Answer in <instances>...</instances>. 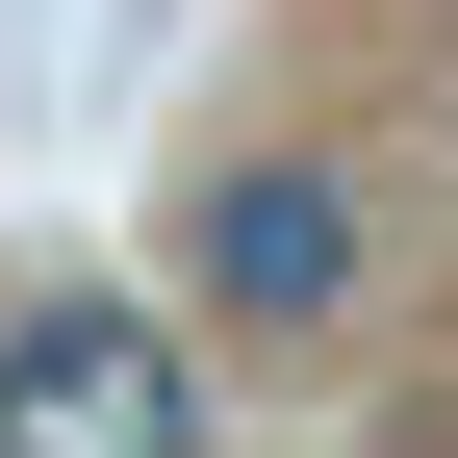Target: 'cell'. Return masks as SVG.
<instances>
[{"label": "cell", "mask_w": 458, "mask_h": 458, "mask_svg": "<svg viewBox=\"0 0 458 458\" xmlns=\"http://www.w3.org/2000/svg\"><path fill=\"white\" fill-rule=\"evenodd\" d=\"M179 306L204 331H357L382 306V204L331 153H204L179 179Z\"/></svg>", "instance_id": "obj_1"}, {"label": "cell", "mask_w": 458, "mask_h": 458, "mask_svg": "<svg viewBox=\"0 0 458 458\" xmlns=\"http://www.w3.org/2000/svg\"><path fill=\"white\" fill-rule=\"evenodd\" d=\"M0 458H204V331L26 306V331H0Z\"/></svg>", "instance_id": "obj_2"}]
</instances>
